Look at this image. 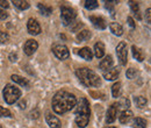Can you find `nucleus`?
<instances>
[{"mask_svg":"<svg viewBox=\"0 0 151 128\" xmlns=\"http://www.w3.org/2000/svg\"><path fill=\"white\" fill-rule=\"evenodd\" d=\"M98 6H99V2L96 0H86L85 1V7L87 9H95V8H98Z\"/></svg>","mask_w":151,"mask_h":128,"instance_id":"obj_29","label":"nucleus"},{"mask_svg":"<svg viewBox=\"0 0 151 128\" xmlns=\"http://www.w3.org/2000/svg\"><path fill=\"white\" fill-rule=\"evenodd\" d=\"M91 22L93 23V26H94L95 28H99V29H105L106 27H107V23H106V21H105V19L101 18V17H94V15H92L91 18Z\"/></svg>","mask_w":151,"mask_h":128,"instance_id":"obj_13","label":"nucleus"},{"mask_svg":"<svg viewBox=\"0 0 151 128\" xmlns=\"http://www.w3.org/2000/svg\"><path fill=\"white\" fill-rule=\"evenodd\" d=\"M99 67H100L101 70H108V69H111L113 67V57L111 55L106 56L105 59H102L100 62V65Z\"/></svg>","mask_w":151,"mask_h":128,"instance_id":"obj_15","label":"nucleus"},{"mask_svg":"<svg viewBox=\"0 0 151 128\" xmlns=\"http://www.w3.org/2000/svg\"><path fill=\"white\" fill-rule=\"evenodd\" d=\"M94 55L96 58H101L105 55V46L102 42H96L94 44Z\"/></svg>","mask_w":151,"mask_h":128,"instance_id":"obj_19","label":"nucleus"},{"mask_svg":"<svg viewBox=\"0 0 151 128\" xmlns=\"http://www.w3.org/2000/svg\"><path fill=\"white\" fill-rule=\"evenodd\" d=\"M130 7H132V13L136 15V18L139 20V19H141V15H139V6H138V4L135 2V1H130Z\"/></svg>","mask_w":151,"mask_h":128,"instance_id":"obj_28","label":"nucleus"},{"mask_svg":"<svg viewBox=\"0 0 151 128\" xmlns=\"http://www.w3.org/2000/svg\"><path fill=\"white\" fill-rule=\"evenodd\" d=\"M77 13L73 8L69 7V6H62L60 8V18L63 21L64 26H69L70 23H72L75 21Z\"/></svg>","mask_w":151,"mask_h":128,"instance_id":"obj_4","label":"nucleus"},{"mask_svg":"<svg viewBox=\"0 0 151 128\" xmlns=\"http://www.w3.org/2000/svg\"><path fill=\"white\" fill-rule=\"evenodd\" d=\"M88 121H90V115L88 114H78V115H76V124L78 125V127H86Z\"/></svg>","mask_w":151,"mask_h":128,"instance_id":"obj_12","label":"nucleus"},{"mask_svg":"<svg viewBox=\"0 0 151 128\" xmlns=\"http://www.w3.org/2000/svg\"><path fill=\"white\" fill-rule=\"evenodd\" d=\"M77 105L75 94L66 91H58L52 98V110L57 114H64Z\"/></svg>","mask_w":151,"mask_h":128,"instance_id":"obj_1","label":"nucleus"},{"mask_svg":"<svg viewBox=\"0 0 151 128\" xmlns=\"http://www.w3.org/2000/svg\"><path fill=\"white\" fill-rule=\"evenodd\" d=\"M132 56H134L138 62H142V61L144 59V55H143V53H142V51H141L136 46H132Z\"/></svg>","mask_w":151,"mask_h":128,"instance_id":"obj_24","label":"nucleus"},{"mask_svg":"<svg viewBox=\"0 0 151 128\" xmlns=\"http://www.w3.org/2000/svg\"><path fill=\"white\" fill-rule=\"evenodd\" d=\"M78 54H79L80 57H83V58L86 59V61H91V59L93 58V53H92V50H91L90 48H87V47L81 48V49L78 51Z\"/></svg>","mask_w":151,"mask_h":128,"instance_id":"obj_18","label":"nucleus"},{"mask_svg":"<svg viewBox=\"0 0 151 128\" xmlns=\"http://www.w3.org/2000/svg\"><path fill=\"white\" fill-rule=\"evenodd\" d=\"M80 27H83V23L81 22H77V25H76L75 27H71V29L73 30V32H76L78 28H80Z\"/></svg>","mask_w":151,"mask_h":128,"instance_id":"obj_39","label":"nucleus"},{"mask_svg":"<svg viewBox=\"0 0 151 128\" xmlns=\"http://www.w3.org/2000/svg\"><path fill=\"white\" fill-rule=\"evenodd\" d=\"M138 74L137 72V70L136 69H134V68H130V69H128L127 70V77L129 78V79H134V78H136V76Z\"/></svg>","mask_w":151,"mask_h":128,"instance_id":"obj_31","label":"nucleus"},{"mask_svg":"<svg viewBox=\"0 0 151 128\" xmlns=\"http://www.w3.org/2000/svg\"><path fill=\"white\" fill-rule=\"evenodd\" d=\"M17 58H18V56H17V54H14V53H12V54L9 55V61H11V62H15Z\"/></svg>","mask_w":151,"mask_h":128,"instance_id":"obj_38","label":"nucleus"},{"mask_svg":"<svg viewBox=\"0 0 151 128\" xmlns=\"http://www.w3.org/2000/svg\"><path fill=\"white\" fill-rule=\"evenodd\" d=\"M105 128H116V127H113V126H108V127H105Z\"/></svg>","mask_w":151,"mask_h":128,"instance_id":"obj_41","label":"nucleus"},{"mask_svg":"<svg viewBox=\"0 0 151 128\" xmlns=\"http://www.w3.org/2000/svg\"><path fill=\"white\" fill-rule=\"evenodd\" d=\"M26 105H27V101H26V100H21L19 103L20 108H26Z\"/></svg>","mask_w":151,"mask_h":128,"instance_id":"obj_40","label":"nucleus"},{"mask_svg":"<svg viewBox=\"0 0 151 128\" xmlns=\"http://www.w3.org/2000/svg\"><path fill=\"white\" fill-rule=\"evenodd\" d=\"M77 77L79 78V80L85 85V86H88V88H96L101 84V79L100 77L92 70L87 69V68H81V69H78L76 71Z\"/></svg>","mask_w":151,"mask_h":128,"instance_id":"obj_2","label":"nucleus"},{"mask_svg":"<svg viewBox=\"0 0 151 128\" xmlns=\"http://www.w3.org/2000/svg\"><path fill=\"white\" fill-rule=\"evenodd\" d=\"M2 94H4V99L7 104H14L21 97V91L17 86H14L12 84H7L2 91Z\"/></svg>","mask_w":151,"mask_h":128,"instance_id":"obj_3","label":"nucleus"},{"mask_svg":"<svg viewBox=\"0 0 151 128\" xmlns=\"http://www.w3.org/2000/svg\"><path fill=\"white\" fill-rule=\"evenodd\" d=\"M37 48H38V43L35 40H28L24 43V46H23V51H24L26 55L32 56L37 50Z\"/></svg>","mask_w":151,"mask_h":128,"instance_id":"obj_9","label":"nucleus"},{"mask_svg":"<svg viewBox=\"0 0 151 128\" xmlns=\"http://www.w3.org/2000/svg\"><path fill=\"white\" fill-rule=\"evenodd\" d=\"M117 104H113L108 111H107V116H106V121L107 124H113L114 121L116 120V116H117Z\"/></svg>","mask_w":151,"mask_h":128,"instance_id":"obj_11","label":"nucleus"},{"mask_svg":"<svg viewBox=\"0 0 151 128\" xmlns=\"http://www.w3.org/2000/svg\"><path fill=\"white\" fill-rule=\"evenodd\" d=\"M116 55L121 63V65H127L128 61V50H127V44L126 42H120L116 47Z\"/></svg>","mask_w":151,"mask_h":128,"instance_id":"obj_5","label":"nucleus"},{"mask_svg":"<svg viewBox=\"0 0 151 128\" xmlns=\"http://www.w3.org/2000/svg\"><path fill=\"white\" fill-rule=\"evenodd\" d=\"M109 29H111V32L113 33L114 35H116V36H121V35L123 34V28H122V26H121L120 23H117V22H112V23L109 25Z\"/></svg>","mask_w":151,"mask_h":128,"instance_id":"obj_17","label":"nucleus"},{"mask_svg":"<svg viewBox=\"0 0 151 128\" xmlns=\"http://www.w3.org/2000/svg\"><path fill=\"white\" fill-rule=\"evenodd\" d=\"M0 128H2V127H1V126H0Z\"/></svg>","mask_w":151,"mask_h":128,"instance_id":"obj_42","label":"nucleus"},{"mask_svg":"<svg viewBox=\"0 0 151 128\" xmlns=\"http://www.w3.org/2000/svg\"><path fill=\"white\" fill-rule=\"evenodd\" d=\"M117 106H121V107H123V108H126V110H128L129 108V106H130V101L128 100V99H126V98H123L121 101H120V104L117 105Z\"/></svg>","mask_w":151,"mask_h":128,"instance_id":"obj_32","label":"nucleus"},{"mask_svg":"<svg viewBox=\"0 0 151 128\" xmlns=\"http://www.w3.org/2000/svg\"><path fill=\"white\" fill-rule=\"evenodd\" d=\"M0 116H4V118H11V116H12V113H11V111L9 110H7V108L0 106Z\"/></svg>","mask_w":151,"mask_h":128,"instance_id":"obj_30","label":"nucleus"},{"mask_svg":"<svg viewBox=\"0 0 151 128\" xmlns=\"http://www.w3.org/2000/svg\"><path fill=\"white\" fill-rule=\"evenodd\" d=\"M91 36H92V34L90 30H81L79 34H77V40H78V42H84V41L90 40Z\"/></svg>","mask_w":151,"mask_h":128,"instance_id":"obj_22","label":"nucleus"},{"mask_svg":"<svg viewBox=\"0 0 151 128\" xmlns=\"http://www.w3.org/2000/svg\"><path fill=\"white\" fill-rule=\"evenodd\" d=\"M119 74H120V69L119 68H113V69H109L108 71L104 72V78L107 79V80H115V79H117Z\"/></svg>","mask_w":151,"mask_h":128,"instance_id":"obj_14","label":"nucleus"},{"mask_svg":"<svg viewBox=\"0 0 151 128\" xmlns=\"http://www.w3.org/2000/svg\"><path fill=\"white\" fill-rule=\"evenodd\" d=\"M52 53L55 54L58 59H68L69 56H70V51L68 49V47H65L64 44H56L52 47Z\"/></svg>","mask_w":151,"mask_h":128,"instance_id":"obj_6","label":"nucleus"},{"mask_svg":"<svg viewBox=\"0 0 151 128\" xmlns=\"http://www.w3.org/2000/svg\"><path fill=\"white\" fill-rule=\"evenodd\" d=\"M120 93H121V83L116 82L112 86V94L114 98H117V97H120Z\"/></svg>","mask_w":151,"mask_h":128,"instance_id":"obj_27","label":"nucleus"},{"mask_svg":"<svg viewBox=\"0 0 151 128\" xmlns=\"http://www.w3.org/2000/svg\"><path fill=\"white\" fill-rule=\"evenodd\" d=\"M128 23H129V26L132 27V28H135L136 27V23H135V21H134V19L132 18V17H128Z\"/></svg>","mask_w":151,"mask_h":128,"instance_id":"obj_36","label":"nucleus"},{"mask_svg":"<svg viewBox=\"0 0 151 128\" xmlns=\"http://www.w3.org/2000/svg\"><path fill=\"white\" fill-rule=\"evenodd\" d=\"M45 120H47V124L51 128H62V122H60V120H59L57 116L52 115L51 113H49V112L45 114Z\"/></svg>","mask_w":151,"mask_h":128,"instance_id":"obj_10","label":"nucleus"},{"mask_svg":"<svg viewBox=\"0 0 151 128\" xmlns=\"http://www.w3.org/2000/svg\"><path fill=\"white\" fill-rule=\"evenodd\" d=\"M13 4L15 7H18L21 11H24V9H28L29 8V2L28 1H23V0H13Z\"/></svg>","mask_w":151,"mask_h":128,"instance_id":"obj_23","label":"nucleus"},{"mask_svg":"<svg viewBox=\"0 0 151 128\" xmlns=\"http://www.w3.org/2000/svg\"><path fill=\"white\" fill-rule=\"evenodd\" d=\"M147 127V121L142 118H136L132 122V128H145Z\"/></svg>","mask_w":151,"mask_h":128,"instance_id":"obj_25","label":"nucleus"},{"mask_svg":"<svg viewBox=\"0 0 151 128\" xmlns=\"http://www.w3.org/2000/svg\"><path fill=\"white\" fill-rule=\"evenodd\" d=\"M38 9H40L41 14L42 15H45V17H48V15H50L52 13V8L50 6H47V5L42 4V2L38 4Z\"/></svg>","mask_w":151,"mask_h":128,"instance_id":"obj_21","label":"nucleus"},{"mask_svg":"<svg viewBox=\"0 0 151 128\" xmlns=\"http://www.w3.org/2000/svg\"><path fill=\"white\" fill-rule=\"evenodd\" d=\"M151 9L150 8H148V9H147V13H145V18H147V22H148V23H150L151 22Z\"/></svg>","mask_w":151,"mask_h":128,"instance_id":"obj_35","label":"nucleus"},{"mask_svg":"<svg viewBox=\"0 0 151 128\" xmlns=\"http://www.w3.org/2000/svg\"><path fill=\"white\" fill-rule=\"evenodd\" d=\"M27 29L29 32V34L32 35H38L41 33V26L37 22V20L35 19H29L28 22H27Z\"/></svg>","mask_w":151,"mask_h":128,"instance_id":"obj_7","label":"nucleus"},{"mask_svg":"<svg viewBox=\"0 0 151 128\" xmlns=\"http://www.w3.org/2000/svg\"><path fill=\"white\" fill-rule=\"evenodd\" d=\"M7 18H8V14L6 13V11L0 9V20H6Z\"/></svg>","mask_w":151,"mask_h":128,"instance_id":"obj_34","label":"nucleus"},{"mask_svg":"<svg viewBox=\"0 0 151 128\" xmlns=\"http://www.w3.org/2000/svg\"><path fill=\"white\" fill-rule=\"evenodd\" d=\"M78 114H91V111H90V104L88 101L85 99V98H81L78 106H77V110H76V115Z\"/></svg>","mask_w":151,"mask_h":128,"instance_id":"obj_8","label":"nucleus"},{"mask_svg":"<svg viewBox=\"0 0 151 128\" xmlns=\"http://www.w3.org/2000/svg\"><path fill=\"white\" fill-rule=\"evenodd\" d=\"M132 112L129 110H124L123 112H121V114L119 115V120L123 125L127 124V122H129L132 120Z\"/></svg>","mask_w":151,"mask_h":128,"instance_id":"obj_16","label":"nucleus"},{"mask_svg":"<svg viewBox=\"0 0 151 128\" xmlns=\"http://www.w3.org/2000/svg\"><path fill=\"white\" fill-rule=\"evenodd\" d=\"M11 78H12L13 82L18 83V84L21 85V86H29V82H28L26 78H23V77L19 76V74H12Z\"/></svg>","mask_w":151,"mask_h":128,"instance_id":"obj_20","label":"nucleus"},{"mask_svg":"<svg viewBox=\"0 0 151 128\" xmlns=\"http://www.w3.org/2000/svg\"><path fill=\"white\" fill-rule=\"evenodd\" d=\"M8 40H9V36H8L7 33H5V32H0V44L6 43Z\"/></svg>","mask_w":151,"mask_h":128,"instance_id":"obj_33","label":"nucleus"},{"mask_svg":"<svg viewBox=\"0 0 151 128\" xmlns=\"http://www.w3.org/2000/svg\"><path fill=\"white\" fill-rule=\"evenodd\" d=\"M134 101H135V104H136V106L138 107V108H143L145 105H147V99L144 98V97H135L134 98Z\"/></svg>","mask_w":151,"mask_h":128,"instance_id":"obj_26","label":"nucleus"},{"mask_svg":"<svg viewBox=\"0 0 151 128\" xmlns=\"http://www.w3.org/2000/svg\"><path fill=\"white\" fill-rule=\"evenodd\" d=\"M0 6H1V7H4V8H8L9 4H8V1H5V0H0Z\"/></svg>","mask_w":151,"mask_h":128,"instance_id":"obj_37","label":"nucleus"}]
</instances>
